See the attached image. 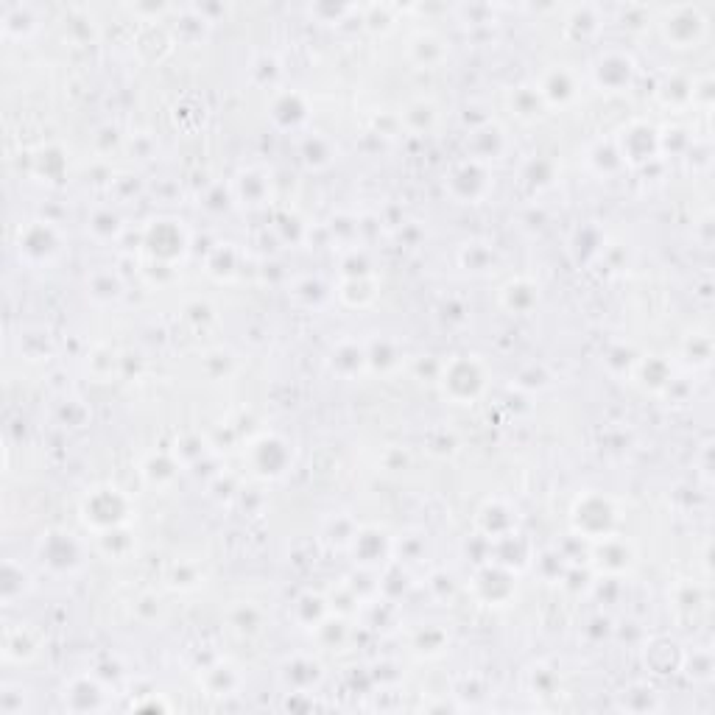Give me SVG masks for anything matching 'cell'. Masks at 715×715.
<instances>
[{
	"mask_svg": "<svg viewBox=\"0 0 715 715\" xmlns=\"http://www.w3.org/2000/svg\"><path fill=\"white\" fill-rule=\"evenodd\" d=\"M40 559L54 570H73L79 565V545L73 540V534L65 531H51L40 542Z\"/></svg>",
	"mask_w": 715,
	"mask_h": 715,
	"instance_id": "1",
	"label": "cell"
}]
</instances>
